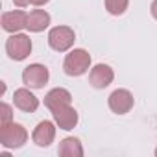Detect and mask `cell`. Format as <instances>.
Listing matches in <instances>:
<instances>
[{"label": "cell", "mask_w": 157, "mask_h": 157, "mask_svg": "<svg viewBox=\"0 0 157 157\" xmlns=\"http://www.w3.org/2000/svg\"><path fill=\"white\" fill-rule=\"evenodd\" d=\"M91 68V56L83 48H74L70 54H67L63 61V70L67 76H82Z\"/></svg>", "instance_id": "cell-1"}, {"label": "cell", "mask_w": 157, "mask_h": 157, "mask_svg": "<svg viewBox=\"0 0 157 157\" xmlns=\"http://www.w3.org/2000/svg\"><path fill=\"white\" fill-rule=\"evenodd\" d=\"M28 140V131L24 126L8 122V124H0V144L4 148H21Z\"/></svg>", "instance_id": "cell-2"}, {"label": "cell", "mask_w": 157, "mask_h": 157, "mask_svg": "<svg viewBox=\"0 0 157 157\" xmlns=\"http://www.w3.org/2000/svg\"><path fill=\"white\" fill-rule=\"evenodd\" d=\"M6 52L11 59L22 61L32 52V39L26 33H11L6 41Z\"/></svg>", "instance_id": "cell-3"}, {"label": "cell", "mask_w": 157, "mask_h": 157, "mask_svg": "<svg viewBox=\"0 0 157 157\" xmlns=\"http://www.w3.org/2000/svg\"><path fill=\"white\" fill-rule=\"evenodd\" d=\"M76 41V33L68 26H56L48 32V44L56 52H67Z\"/></svg>", "instance_id": "cell-4"}, {"label": "cell", "mask_w": 157, "mask_h": 157, "mask_svg": "<svg viewBox=\"0 0 157 157\" xmlns=\"http://www.w3.org/2000/svg\"><path fill=\"white\" fill-rule=\"evenodd\" d=\"M48 68L44 65H39V63H33V65H28L24 70H22V82L24 85H28L30 89H43L46 83H48Z\"/></svg>", "instance_id": "cell-5"}, {"label": "cell", "mask_w": 157, "mask_h": 157, "mask_svg": "<svg viewBox=\"0 0 157 157\" xmlns=\"http://www.w3.org/2000/svg\"><path fill=\"white\" fill-rule=\"evenodd\" d=\"M52 111V117H54V122L59 129H74L76 124H78V111L70 105V104H59L56 105Z\"/></svg>", "instance_id": "cell-6"}, {"label": "cell", "mask_w": 157, "mask_h": 157, "mask_svg": "<svg viewBox=\"0 0 157 157\" xmlns=\"http://www.w3.org/2000/svg\"><path fill=\"white\" fill-rule=\"evenodd\" d=\"M107 104H109V109H111L113 113H117V115H126V113L131 111L135 100H133V94H131L128 89H117V91H113V93L109 94Z\"/></svg>", "instance_id": "cell-7"}, {"label": "cell", "mask_w": 157, "mask_h": 157, "mask_svg": "<svg viewBox=\"0 0 157 157\" xmlns=\"http://www.w3.org/2000/svg\"><path fill=\"white\" fill-rule=\"evenodd\" d=\"M113 78H115V72L109 65H96L91 68V74H89V82L94 89H105L107 85L113 83Z\"/></svg>", "instance_id": "cell-8"}, {"label": "cell", "mask_w": 157, "mask_h": 157, "mask_svg": "<svg viewBox=\"0 0 157 157\" xmlns=\"http://www.w3.org/2000/svg\"><path fill=\"white\" fill-rule=\"evenodd\" d=\"M28 24V13L17 10V11H6L2 15V28L10 33H19Z\"/></svg>", "instance_id": "cell-9"}, {"label": "cell", "mask_w": 157, "mask_h": 157, "mask_svg": "<svg viewBox=\"0 0 157 157\" xmlns=\"http://www.w3.org/2000/svg\"><path fill=\"white\" fill-rule=\"evenodd\" d=\"M33 142L41 148H46L54 142L56 139V126L50 122V120H43L37 124V128L33 129V135H32Z\"/></svg>", "instance_id": "cell-10"}, {"label": "cell", "mask_w": 157, "mask_h": 157, "mask_svg": "<svg viewBox=\"0 0 157 157\" xmlns=\"http://www.w3.org/2000/svg\"><path fill=\"white\" fill-rule=\"evenodd\" d=\"M13 102L24 113H33L39 107V98L30 89H17L15 94H13Z\"/></svg>", "instance_id": "cell-11"}, {"label": "cell", "mask_w": 157, "mask_h": 157, "mask_svg": "<svg viewBox=\"0 0 157 157\" xmlns=\"http://www.w3.org/2000/svg\"><path fill=\"white\" fill-rule=\"evenodd\" d=\"M50 26V15L44 10H33L32 13H28V24L26 28L33 33H39L43 30H46Z\"/></svg>", "instance_id": "cell-12"}, {"label": "cell", "mask_w": 157, "mask_h": 157, "mask_svg": "<svg viewBox=\"0 0 157 157\" xmlns=\"http://www.w3.org/2000/svg\"><path fill=\"white\" fill-rule=\"evenodd\" d=\"M70 102H72V94L63 87H56V89L48 91L44 96V105L48 109H54L59 104H70Z\"/></svg>", "instance_id": "cell-13"}, {"label": "cell", "mask_w": 157, "mask_h": 157, "mask_svg": "<svg viewBox=\"0 0 157 157\" xmlns=\"http://www.w3.org/2000/svg\"><path fill=\"white\" fill-rule=\"evenodd\" d=\"M57 153L59 155H70V157H82L83 155V148H82V142L76 137H67V139H63L59 142Z\"/></svg>", "instance_id": "cell-14"}, {"label": "cell", "mask_w": 157, "mask_h": 157, "mask_svg": "<svg viewBox=\"0 0 157 157\" xmlns=\"http://www.w3.org/2000/svg\"><path fill=\"white\" fill-rule=\"evenodd\" d=\"M129 0H105V10L111 15H122L128 10Z\"/></svg>", "instance_id": "cell-15"}, {"label": "cell", "mask_w": 157, "mask_h": 157, "mask_svg": "<svg viewBox=\"0 0 157 157\" xmlns=\"http://www.w3.org/2000/svg\"><path fill=\"white\" fill-rule=\"evenodd\" d=\"M8 122H13V109L11 105L2 104L0 105V124H8Z\"/></svg>", "instance_id": "cell-16"}, {"label": "cell", "mask_w": 157, "mask_h": 157, "mask_svg": "<svg viewBox=\"0 0 157 157\" xmlns=\"http://www.w3.org/2000/svg\"><path fill=\"white\" fill-rule=\"evenodd\" d=\"M13 4H15L17 8H26V6L30 4V0H13Z\"/></svg>", "instance_id": "cell-17"}, {"label": "cell", "mask_w": 157, "mask_h": 157, "mask_svg": "<svg viewBox=\"0 0 157 157\" xmlns=\"http://www.w3.org/2000/svg\"><path fill=\"white\" fill-rule=\"evenodd\" d=\"M150 11H151L153 19L157 21V0H153V2H151V6H150Z\"/></svg>", "instance_id": "cell-18"}, {"label": "cell", "mask_w": 157, "mask_h": 157, "mask_svg": "<svg viewBox=\"0 0 157 157\" xmlns=\"http://www.w3.org/2000/svg\"><path fill=\"white\" fill-rule=\"evenodd\" d=\"M48 2H50V0H30V4H33V6H44Z\"/></svg>", "instance_id": "cell-19"}, {"label": "cell", "mask_w": 157, "mask_h": 157, "mask_svg": "<svg viewBox=\"0 0 157 157\" xmlns=\"http://www.w3.org/2000/svg\"><path fill=\"white\" fill-rule=\"evenodd\" d=\"M155 155H157V148H155Z\"/></svg>", "instance_id": "cell-20"}]
</instances>
